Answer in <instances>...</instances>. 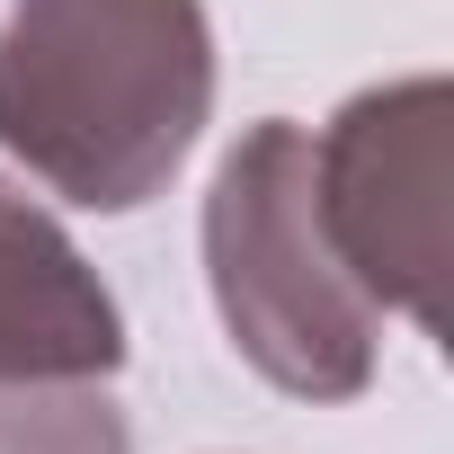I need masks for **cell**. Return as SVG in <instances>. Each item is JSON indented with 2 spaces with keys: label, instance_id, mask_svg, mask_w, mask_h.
I'll list each match as a JSON object with an SVG mask.
<instances>
[{
  "label": "cell",
  "instance_id": "277c9868",
  "mask_svg": "<svg viewBox=\"0 0 454 454\" xmlns=\"http://www.w3.org/2000/svg\"><path fill=\"white\" fill-rule=\"evenodd\" d=\"M125 312L63 223L0 178V383H107Z\"/></svg>",
  "mask_w": 454,
  "mask_h": 454
},
{
  "label": "cell",
  "instance_id": "7a4b0ae2",
  "mask_svg": "<svg viewBox=\"0 0 454 454\" xmlns=\"http://www.w3.org/2000/svg\"><path fill=\"white\" fill-rule=\"evenodd\" d=\"M205 286L232 348L294 401H356L374 383V303L348 277L321 196L312 134L294 116L250 125L205 196Z\"/></svg>",
  "mask_w": 454,
  "mask_h": 454
},
{
  "label": "cell",
  "instance_id": "6da1fadb",
  "mask_svg": "<svg viewBox=\"0 0 454 454\" xmlns=\"http://www.w3.org/2000/svg\"><path fill=\"white\" fill-rule=\"evenodd\" d=\"M214 116L205 0H0V152L90 214L152 205Z\"/></svg>",
  "mask_w": 454,
  "mask_h": 454
},
{
  "label": "cell",
  "instance_id": "5b68a950",
  "mask_svg": "<svg viewBox=\"0 0 454 454\" xmlns=\"http://www.w3.org/2000/svg\"><path fill=\"white\" fill-rule=\"evenodd\" d=\"M0 454H134L98 383H0Z\"/></svg>",
  "mask_w": 454,
  "mask_h": 454
},
{
  "label": "cell",
  "instance_id": "3957f363",
  "mask_svg": "<svg viewBox=\"0 0 454 454\" xmlns=\"http://www.w3.org/2000/svg\"><path fill=\"white\" fill-rule=\"evenodd\" d=\"M312 196L321 223L365 286L374 312L445 321L436 277H445V81H383L348 98L312 134Z\"/></svg>",
  "mask_w": 454,
  "mask_h": 454
}]
</instances>
